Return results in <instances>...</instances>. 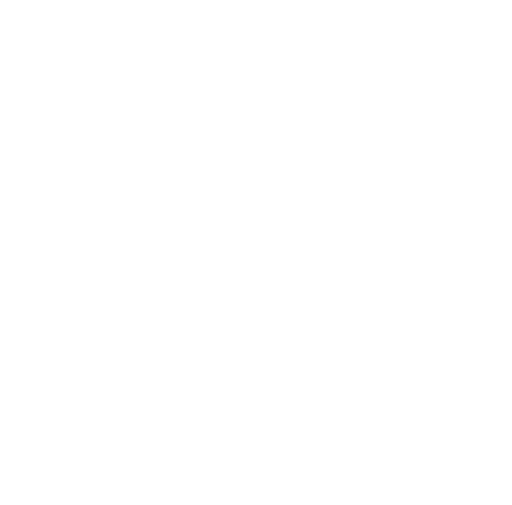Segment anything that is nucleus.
I'll return each instance as SVG.
<instances>
[]
</instances>
